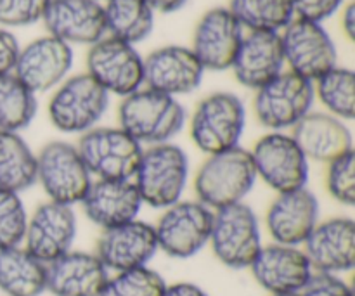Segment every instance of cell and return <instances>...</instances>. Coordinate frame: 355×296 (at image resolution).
<instances>
[{"label": "cell", "instance_id": "ac0fdd59", "mask_svg": "<svg viewBox=\"0 0 355 296\" xmlns=\"http://www.w3.org/2000/svg\"><path fill=\"white\" fill-rule=\"evenodd\" d=\"M245 30L227 7H214L198 21L191 51L210 71L231 69Z\"/></svg>", "mask_w": 355, "mask_h": 296}, {"label": "cell", "instance_id": "8fae6325", "mask_svg": "<svg viewBox=\"0 0 355 296\" xmlns=\"http://www.w3.org/2000/svg\"><path fill=\"white\" fill-rule=\"evenodd\" d=\"M257 179L277 194L307 187L309 159L288 132H269L252 151Z\"/></svg>", "mask_w": 355, "mask_h": 296}, {"label": "cell", "instance_id": "3957f363", "mask_svg": "<svg viewBox=\"0 0 355 296\" xmlns=\"http://www.w3.org/2000/svg\"><path fill=\"white\" fill-rule=\"evenodd\" d=\"M187 180L189 158L172 142L146 148L132 177L142 203L156 210H165L182 200Z\"/></svg>", "mask_w": 355, "mask_h": 296}, {"label": "cell", "instance_id": "f546056e", "mask_svg": "<svg viewBox=\"0 0 355 296\" xmlns=\"http://www.w3.org/2000/svg\"><path fill=\"white\" fill-rule=\"evenodd\" d=\"M38 113L37 94L14 73L0 76V130L17 132L30 127Z\"/></svg>", "mask_w": 355, "mask_h": 296}, {"label": "cell", "instance_id": "7bdbcfd3", "mask_svg": "<svg viewBox=\"0 0 355 296\" xmlns=\"http://www.w3.org/2000/svg\"><path fill=\"white\" fill-rule=\"evenodd\" d=\"M274 296H302L300 293H291V295H274Z\"/></svg>", "mask_w": 355, "mask_h": 296}, {"label": "cell", "instance_id": "30bf717a", "mask_svg": "<svg viewBox=\"0 0 355 296\" xmlns=\"http://www.w3.org/2000/svg\"><path fill=\"white\" fill-rule=\"evenodd\" d=\"M214 210L200 201H177L165 208L155 225L158 250L170 259L186 260L198 255L210 241Z\"/></svg>", "mask_w": 355, "mask_h": 296}, {"label": "cell", "instance_id": "cb8c5ba5", "mask_svg": "<svg viewBox=\"0 0 355 296\" xmlns=\"http://www.w3.org/2000/svg\"><path fill=\"white\" fill-rule=\"evenodd\" d=\"M243 87L259 90L284 71V52L281 33L248 31L243 37L231 66Z\"/></svg>", "mask_w": 355, "mask_h": 296}, {"label": "cell", "instance_id": "d590c367", "mask_svg": "<svg viewBox=\"0 0 355 296\" xmlns=\"http://www.w3.org/2000/svg\"><path fill=\"white\" fill-rule=\"evenodd\" d=\"M51 0H0V24L6 28L30 26L44 17Z\"/></svg>", "mask_w": 355, "mask_h": 296}, {"label": "cell", "instance_id": "e575fe53", "mask_svg": "<svg viewBox=\"0 0 355 296\" xmlns=\"http://www.w3.org/2000/svg\"><path fill=\"white\" fill-rule=\"evenodd\" d=\"M326 187L333 200L345 207L355 203V153L350 151L328 163Z\"/></svg>", "mask_w": 355, "mask_h": 296}, {"label": "cell", "instance_id": "b9f144b4", "mask_svg": "<svg viewBox=\"0 0 355 296\" xmlns=\"http://www.w3.org/2000/svg\"><path fill=\"white\" fill-rule=\"evenodd\" d=\"M342 28L345 31L347 38L354 40L355 38V3H347L342 12Z\"/></svg>", "mask_w": 355, "mask_h": 296}, {"label": "cell", "instance_id": "4dcf8cb0", "mask_svg": "<svg viewBox=\"0 0 355 296\" xmlns=\"http://www.w3.org/2000/svg\"><path fill=\"white\" fill-rule=\"evenodd\" d=\"M227 9L248 31L281 33L295 17L291 0H229Z\"/></svg>", "mask_w": 355, "mask_h": 296}, {"label": "cell", "instance_id": "4fadbf2b", "mask_svg": "<svg viewBox=\"0 0 355 296\" xmlns=\"http://www.w3.org/2000/svg\"><path fill=\"white\" fill-rule=\"evenodd\" d=\"M87 73L107 94L127 97L144 85V58L135 45L113 37H104L90 45Z\"/></svg>", "mask_w": 355, "mask_h": 296}, {"label": "cell", "instance_id": "2e32d148", "mask_svg": "<svg viewBox=\"0 0 355 296\" xmlns=\"http://www.w3.org/2000/svg\"><path fill=\"white\" fill-rule=\"evenodd\" d=\"M158 252L155 225L139 218L103 231L96 246L97 259L110 272L148 267Z\"/></svg>", "mask_w": 355, "mask_h": 296}, {"label": "cell", "instance_id": "4316f807", "mask_svg": "<svg viewBox=\"0 0 355 296\" xmlns=\"http://www.w3.org/2000/svg\"><path fill=\"white\" fill-rule=\"evenodd\" d=\"M47 284V265L23 245L0 250V291L7 296H40Z\"/></svg>", "mask_w": 355, "mask_h": 296}, {"label": "cell", "instance_id": "484cf974", "mask_svg": "<svg viewBox=\"0 0 355 296\" xmlns=\"http://www.w3.org/2000/svg\"><path fill=\"white\" fill-rule=\"evenodd\" d=\"M110 279V270L96 253L68 252L47 263L45 291L52 296H99Z\"/></svg>", "mask_w": 355, "mask_h": 296}, {"label": "cell", "instance_id": "d4e9b609", "mask_svg": "<svg viewBox=\"0 0 355 296\" xmlns=\"http://www.w3.org/2000/svg\"><path fill=\"white\" fill-rule=\"evenodd\" d=\"M291 137L309 162L331 163L354 151V135L347 121L321 111H311L293 128Z\"/></svg>", "mask_w": 355, "mask_h": 296}, {"label": "cell", "instance_id": "8992f818", "mask_svg": "<svg viewBox=\"0 0 355 296\" xmlns=\"http://www.w3.org/2000/svg\"><path fill=\"white\" fill-rule=\"evenodd\" d=\"M208 245L222 265L234 270L250 269L262 250V229L257 214L246 203L214 211Z\"/></svg>", "mask_w": 355, "mask_h": 296}, {"label": "cell", "instance_id": "836d02e7", "mask_svg": "<svg viewBox=\"0 0 355 296\" xmlns=\"http://www.w3.org/2000/svg\"><path fill=\"white\" fill-rule=\"evenodd\" d=\"M28 225V211L19 193L0 189V250L21 246Z\"/></svg>", "mask_w": 355, "mask_h": 296}, {"label": "cell", "instance_id": "6da1fadb", "mask_svg": "<svg viewBox=\"0 0 355 296\" xmlns=\"http://www.w3.org/2000/svg\"><path fill=\"white\" fill-rule=\"evenodd\" d=\"M186 120V107L177 97L148 87L123 97L118 107V127L142 148L172 142V139L180 134Z\"/></svg>", "mask_w": 355, "mask_h": 296}, {"label": "cell", "instance_id": "74e56055", "mask_svg": "<svg viewBox=\"0 0 355 296\" xmlns=\"http://www.w3.org/2000/svg\"><path fill=\"white\" fill-rule=\"evenodd\" d=\"M345 0H291L295 10V17L322 23L331 17Z\"/></svg>", "mask_w": 355, "mask_h": 296}, {"label": "cell", "instance_id": "7402d4cb", "mask_svg": "<svg viewBox=\"0 0 355 296\" xmlns=\"http://www.w3.org/2000/svg\"><path fill=\"white\" fill-rule=\"evenodd\" d=\"M319 224V200L307 187L277 194L269 204L266 227L277 245L302 246Z\"/></svg>", "mask_w": 355, "mask_h": 296}, {"label": "cell", "instance_id": "7c38bea8", "mask_svg": "<svg viewBox=\"0 0 355 296\" xmlns=\"http://www.w3.org/2000/svg\"><path fill=\"white\" fill-rule=\"evenodd\" d=\"M284 64L290 71L314 83L338 61V52L322 23L293 17L281 33Z\"/></svg>", "mask_w": 355, "mask_h": 296}, {"label": "cell", "instance_id": "f35d334b", "mask_svg": "<svg viewBox=\"0 0 355 296\" xmlns=\"http://www.w3.org/2000/svg\"><path fill=\"white\" fill-rule=\"evenodd\" d=\"M19 42L6 28H0V76L14 71L17 54H19Z\"/></svg>", "mask_w": 355, "mask_h": 296}, {"label": "cell", "instance_id": "ffe728a7", "mask_svg": "<svg viewBox=\"0 0 355 296\" xmlns=\"http://www.w3.org/2000/svg\"><path fill=\"white\" fill-rule=\"evenodd\" d=\"M302 250L314 272H350L355 265V222L349 217L319 220Z\"/></svg>", "mask_w": 355, "mask_h": 296}, {"label": "cell", "instance_id": "9c48e42d", "mask_svg": "<svg viewBox=\"0 0 355 296\" xmlns=\"http://www.w3.org/2000/svg\"><path fill=\"white\" fill-rule=\"evenodd\" d=\"M90 175L96 179L132 180L144 148L120 127H94L76 144Z\"/></svg>", "mask_w": 355, "mask_h": 296}, {"label": "cell", "instance_id": "7a4b0ae2", "mask_svg": "<svg viewBox=\"0 0 355 296\" xmlns=\"http://www.w3.org/2000/svg\"><path fill=\"white\" fill-rule=\"evenodd\" d=\"M252 153L243 148L208 155L194 177L198 201L210 210L245 203L257 182Z\"/></svg>", "mask_w": 355, "mask_h": 296}, {"label": "cell", "instance_id": "8d00e7d4", "mask_svg": "<svg viewBox=\"0 0 355 296\" xmlns=\"http://www.w3.org/2000/svg\"><path fill=\"white\" fill-rule=\"evenodd\" d=\"M302 296H354L352 288L336 274L314 272L307 286L302 290Z\"/></svg>", "mask_w": 355, "mask_h": 296}, {"label": "cell", "instance_id": "44dd1931", "mask_svg": "<svg viewBox=\"0 0 355 296\" xmlns=\"http://www.w3.org/2000/svg\"><path fill=\"white\" fill-rule=\"evenodd\" d=\"M42 21L51 37L68 45H94L106 37L104 6L99 0H51Z\"/></svg>", "mask_w": 355, "mask_h": 296}, {"label": "cell", "instance_id": "5bb4252c", "mask_svg": "<svg viewBox=\"0 0 355 296\" xmlns=\"http://www.w3.org/2000/svg\"><path fill=\"white\" fill-rule=\"evenodd\" d=\"M76 229L78 224L73 207L45 201L28 217L23 246L47 265L71 252Z\"/></svg>", "mask_w": 355, "mask_h": 296}, {"label": "cell", "instance_id": "1f68e13d", "mask_svg": "<svg viewBox=\"0 0 355 296\" xmlns=\"http://www.w3.org/2000/svg\"><path fill=\"white\" fill-rule=\"evenodd\" d=\"M314 94L326 113L343 121H352L355 116V75L352 69L335 66L315 80Z\"/></svg>", "mask_w": 355, "mask_h": 296}, {"label": "cell", "instance_id": "e0dca14e", "mask_svg": "<svg viewBox=\"0 0 355 296\" xmlns=\"http://www.w3.org/2000/svg\"><path fill=\"white\" fill-rule=\"evenodd\" d=\"M250 270L257 284L270 296L302 293L314 274L302 246L277 243L262 246Z\"/></svg>", "mask_w": 355, "mask_h": 296}, {"label": "cell", "instance_id": "ab89813d", "mask_svg": "<svg viewBox=\"0 0 355 296\" xmlns=\"http://www.w3.org/2000/svg\"><path fill=\"white\" fill-rule=\"evenodd\" d=\"M163 296H210L201 286L194 283H175L166 284Z\"/></svg>", "mask_w": 355, "mask_h": 296}, {"label": "cell", "instance_id": "5b68a950", "mask_svg": "<svg viewBox=\"0 0 355 296\" xmlns=\"http://www.w3.org/2000/svg\"><path fill=\"white\" fill-rule=\"evenodd\" d=\"M191 139L205 155L238 148L246 130V107L232 92H215L205 97L189 121Z\"/></svg>", "mask_w": 355, "mask_h": 296}, {"label": "cell", "instance_id": "60d3db41", "mask_svg": "<svg viewBox=\"0 0 355 296\" xmlns=\"http://www.w3.org/2000/svg\"><path fill=\"white\" fill-rule=\"evenodd\" d=\"M155 12L162 14H172L175 10L182 9L187 3V0H144Z\"/></svg>", "mask_w": 355, "mask_h": 296}, {"label": "cell", "instance_id": "d6986e66", "mask_svg": "<svg viewBox=\"0 0 355 296\" xmlns=\"http://www.w3.org/2000/svg\"><path fill=\"white\" fill-rule=\"evenodd\" d=\"M203 76L205 68L191 47L165 45L144 58V85L166 96L194 92Z\"/></svg>", "mask_w": 355, "mask_h": 296}, {"label": "cell", "instance_id": "603a6c76", "mask_svg": "<svg viewBox=\"0 0 355 296\" xmlns=\"http://www.w3.org/2000/svg\"><path fill=\"white\" fill-rule=\"evenodd\" d=\"M80 204L85 217L106 231L135 220L144 203L132 180L96 179Z\"/></svg>", "mask_w": 355, "mask_h": 296}, {"label": "cell", "instance_id": "277c9868", "mask_svg": "<svg viewBox=\"0 0 355 296\" xmlns=\"http://www.w3.org/2000/svg\"><path fill=\"white\" fill-rule=\"evenodd\" d=\"M110 106V94L89 75L68 76L59 83L49 101V120L62 134H85L92 130Z\"/></svg>", "mask_w": 355, "mask_h": 296}, {"label": "cell", "instance_id": "52a82bcc", "mask_svg": "<svg viewBox=\"0 0 355 296\" xmlns=\"http://www.w3.org/2000/svg\"><path fill=\"white\" fill-rule=\"evenodd\" d=\"M314 101V83L286 69L255 90L253 111L262 127L286 132L311 113Z\"/></svg>", "mask_w": 355, "mask_h": 296}, {"label": "cell", "instance_id": "d6a6232c", "mask_svg": "<svg viewBox=\"0 0 355 296\" xmlns=\"http://www.w3.org/2000/svg\"><path fill=\"white\" fill-rule=\"evenodd\" d=\"M166 283L162 274L149 267L125 270L110 276L99 296H163Z\"/></svg>", "mask_w": 355, "mask_h": 296}, {"label": "cell", "instance_id": "83f0119b", "mask_svg": "<svg viewBox=\"0 0 355 296\" xmlns=\"http://www.w3.org/2000/svg\"><path fill=\"white\" fill-rule=\"evenodd\" d=\"M37 184V155L17 132L0 130V189L23 193Z\"/></svg>", "mask_w": 355, "mask_h": 296}, {"label": "cell", "instance_id": "9a60e30c", "mask_svg": "<svg viewBox=\"0 0 355 296\" xmlns=\"http://www.w3.org/2000/svg\"><path fill=\"white\" fill-rule=\"evenodd\" d=\"M71 66V45L45 35L19 49L12 73L31 92L44 94L64 82Z\"/></svg>", "mask_w": 355, "mask_h": 296}, {"label": "cell", "instance_id": "ba28073f", "mask_svg": "<svg viewBox=\"0 0 355 296\" xmlns=\"http://www.w3.org/2000/svg\"><path fill=\"white\" fill-rule=\"evenodd\" d=\"M37 182L47 194L49 201L75 207L89 191L92 175L76 146L52 141L37 155Z\"/></svg>", "mask_w": 355, "mask_h": 296}, {"label": "cell", "instance_id": "f1b7e54d", "mask_svg": "<svg viewBox=\"0 0 355 296\" xmlns=\"http://www.w3.org/2000/svg\"><path fill=\"white\" fill-rule=\"evenodd\" d=\"M107 37L135 45L144 42L155 28V10L144 0H106Z\"/></svg>", "mask_w": 355, "mask_h": 296}]
</instances>
